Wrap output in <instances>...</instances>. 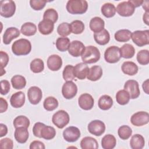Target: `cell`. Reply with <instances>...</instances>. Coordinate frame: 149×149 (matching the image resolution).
I'll list each match as a JSON object with an SVG mask.
<instances>
[{"instance_id": "cell-24", "label": "cell", "mask_w": 149, "mask_h": 149, "mask_svg": "<svg viewBox=\"0 0 149 149\" xmlns=\"http://www.w3.org/2000/svg\"><path fill=\"white\" fill-rule=\"evenodd\" d=\"M121 69L123 73L129 76H134L137 73L139 68L133 62L125 61L122 63Z\"/></svg>"}, {"instance_id": "cell-33", "label": "cell", "mask_w": 149, "mask_h": 149, "mask_svg": "<svg viewBox=\"0 0 149 149\" xmlns=\"http://www.w3.org/2000/svg\"><path fill=\"white\" fill-rule=\"evenodd\" d=\"M37 32L36 25L31 22L24 23L21 27L20 33L26 36H34Z\"/></svg>"}, {"instance_id": "cell-54", "label": "cell", "mask_w": 149, "mask_h": 149, "mask_svg": "<svg viewBox=\"0 0 149 149\" xmlns=\"http://www.w3.org/2000/svg\"><path fill=\"white\" fill-rule=\"evenodd\" d=\"M8 104L7 101L2 97L0 98V113H3L8 109Z\"/></svg>"}, {"instance_id": "cell-27", "label": "cell", "mask_w": 149, "mask_h": 149, "mask_svg": "<svg viewBox=\"0 0 149 149\" xmlns=\"http://www.w3.org/2000/svg\"><path fill=\"white\" fill-rule=\"evenodd\" d=\"M145 145L143 136L140 134L133 135L130 140V146L132 149H142Z\"/></svg>"}, {"instance_id": "cell-14", "label": "cell", "mask_w": 149, "mask_h": 149, "mask_svg": "<svg viewBox=\"0 0 149 149\" xmlns=\"http://www.w3.org/2000/svg\"><path fill=\"white\" fill-rule=\"evenodd\" d=\"M28 100L30 104L33 105L38 104L42 97V93L38 87L31 86L27 91Z\"/></svg>"}, {"instance_id": "cell-58", "label": "cell", "mask_w": 149, "mask_h": 149, "mask_svg": "<svg viewBox=\"0 0 149 149\" xmlns=\"http://www.w3.org/2000/svg\"><path fill=\"white\" fill-rule=\"evenodd\" d=\"M149 12H145L144 14H143V22L144 23L148 26L149 25Z\"/></svg>"}, {"instance_id": "cell-3", "label": "cell", "mask_w": 149, "mask_h": 149, "mask_svg": "<svg viewBox=\"0 0 149 149\" xmlns=\"http://www.w3.org/2000/svg\"><path fill=\"white\" fill-rule=\"evenodd\" d=\"M66 8L70 14L81 15L87 10L88 3L85 0H69Z\"/></svg>"}, {"instance_id": "cell-6", "label": "cell", "mask_w": 149, "mask_h": 149, "mask_svg": "<svg viewBox=\"0 0 149 149\" xmlns=\"http://www.w3.org/2000/svg\"><path fill=\"white\" fill-rule=\"evenodd\" d=\"M16 11V5L12 0H2L0 1V15L9 18L13 16Z\"/></svg>"}, {"instance_id": "cell-44", "label": "cell", "mask_w": 149, "mask_h": 149, "mask_svg": "<svg viewBox=\"0 0 149 149\" xmlns=\"http://www.w3.org/2000/svg\"><path fill=\"white\" fill-rule=\"evenodd\" d=\"M137 61L141 65H147L149 63V51L147 49H142L137 54Z\"/></svg>"}, {"instance_id": "cell-17", "label": "cell", "mask_w": 149, "mask_h": 149, "mask_svg": "<svg viewBox=\"0 0 149 149\" xmlns=\"http://www.w3.org/2000/svg\"><path fill=\"white\" fill-rule=\"evenodd\" d=\"M20 34V31L16 27H10L8 28L3 35V42L5 45L9 44L11 41L18 37Z\"/></svg>"}, {"instance_id": "cell-15", "label": "cell", "mask_w": 149, "mask_h": 149, "mask_svg": "<svg viewBox=\"0 0 149 149\" xmlns=\"http://www.w3.org/2000/svg\"><path fill=\"white\" fill-rule=\"evenodd\" d=\"M78 104L79 107L83 110L88 111L93 108L94 100L91 95L88 93H84L80 95L78 98Z\"/></svg>"}, {"instance_id": "cell-9", "label": "cell", "mask_w": 149, "mask_h": 149, "mask_svg": "<svg viewBox=\"0 0 149 149\" xmlns=\"http://www.w3.org/2000/svg\"><path fill=\"white\" fill-rule=\"evenodd\" d=\"M132 124L135 126H142L149 122V114L147 112L139 111L133 114L130 118Z\"/></svg>"}, {"instance_id": "cell-22", "label": "cell", "mask_w": 149, "mask_h": 149, "mask_svg": "<svg viewBox=\"0 0 149 149\" xmlns=\"http://www.w3.org/2000/svg\"><path fill=\"white\" fill-rule=\"evenodd\" d=\"M94 39L95 42L100 45L107 44L110 40V34L108 31L104 29L102 31L94 34Z\"/></svg>"}, {"instance_id": "cell-57", "label": "cell", "mask_w": 149, "mask_h": 149, "mask_svg": "<svg viewBox=\"0 0 149 149\" xmlns=\"http://www.w3.org/2000/svg\"><path fill=\"white\" fill-rule=\"evenodd\" d=\"M129 1L133 4V5L135 8L142 5V3L143 2V1H140V0H129Z\"/></svg>"}, {"instance_id": "cell-12", "label": "cell", "mask_w": 149, "mask_h": 149, "mask_svg": "<svg viewBox=\"0 0 149 149\" xmlns=\"http://www.w3.org/2000/svg\"><path fill=\"white\" fill-rule=\"evenodd\" d=\"M77 93V87L72 81H67L62 87V94L64 98L69 100L76 96Z\"/></svg>"}, {"instance_id": "cell-48", "label": "cell", "mask_w": 149, "mask_h": 149, "mask_svg": "<svg viewBox=\"0 0 149 149\" xmlns=\"http://www.w3.org/2000/svg\"><path fill=\"white\" fill-rule=\"evenodd\" d=\"M47 3L45 0H30V5L34 10H40L42 9Z\"/></svg>"}, {"instance_id": "cell-41", "label": "cell", "mask_w": 149, "mask_h": 149, "mask_svg": "<svg viewBox=\"0 0 149 149\" xmlns=\"http://www.w3.org/2000/svg\"><path fill=\"white\" fill-rule=\"evenodd\" d=\"M29 119L24 115H19L16 117L13 122V126L16 128L19 127H24L28 128L30 126Z\"/></svg>"}, {"instance_id": "cell-43", "label": "cell", "mask_w": 149, "mask_h": 149, "mask_svg": "<svg viewBox=\"0 0 149 149\" xmlns=\"http://www.w3.org/2000/svg\"><path fill=\"white\" fill-rule=\"evenodd\" d=\"M84 24L80 20H74L70 23L71 31L74 34H79L83 32L84 30Z\"/></svg>"}, {"instance_id": "cell-47", "label": "cell", "mask_w": 149, "mask_h": 149, "mask_svg": "<svg viewBox=\"0 0 149 149\" xmlns=\"http://www.w3.org/2000/svg\"><path fill=\"white\" fill-rule=\"evenodd\" d=\"M58 34L62 37H66L72 33L70 24L67 22H63L59 24L57 27Z\"/></svg>"}, {"instance_id": "cell-49", "label": "cell", "mask_w": 149, "mask_h": 149, "mask_svg": "<svg viewBox=\"0 0 149 149\" xmlns=\"http://www.w3.org/2000/svg\"><path fill=\"white\" fill-rule=\"evenodd\" d=\"M13 143L11 139L6 137L0 140V148L2 149H12Z\"/></svg>"}, {"instance_id": "cell-50", "label": "cell", "mask_w": 149, "mask_h": 149, "mask_svg": "<svg viewBox=\"0 0 149 149\" xmlns=\"http://www.w3.org/2000/svg\"><path fill=\"white\" fill-rule=\"evenodd\" d=\"M1 84V94L2 95H6L10 91V84L8 80H2L0 82Z\"/></svg>"}, {"instance_id": "cell-7", "label": "cell", "mask_w": 149, "mask_h": 149, "mask_svg": "<svg viewBox=\"0 0 149 149\" xmlns=\"http://www.w3.org/2000/svg\"><path fill=\"white\" fill-rule=\"evenodd\" d=\"M120 58V48L117 46H110L105 51L104 59L108 63H115L119 62Z\"/></svg>"}, {"instance_id": "cell-19", "label": "cell", "mask_w": 149, "mask_h": 149, "mask_svg": "<svg viewBox=\"0 0 149 149\" xmlns=\"http://www.w3.org/2000/svg\"><path fill=\"white\" fill-rule=\"evenodd\" d=\"M89 69L87 64L83 62L76 64L75 66H74V74L75 77L79 80L85 79L88 73Z\"/></svg>"}, {"instance_id": "cell-8", "label": "cell", "mask_w": 149, "mask_h": 149, "mask_svg": "<svg viewBox=\"0 0 149 149\" xmlns=\"http://www.w3.org/2000/svg\"><path fill=\"white\" fill-rule=\"evenodd\" d=\"M116 11L121 16L129 17L133 15L134 13L135 8L129 1H123L118 3Z\"/></svg>"}, {"instance_id": "cell-30", "label": "cell", "mask_w": 149, "mask_h": 149, "mask_svg": "<svg viewBox=\"0 0 149 149\" xmlns=\"http://www.w3.org/2000/svg\"><path fill=\"white\" fill-rule=\"evenodd\" d=\"M113 100L108 95H103L100 97L98 101V106L100 109L107 111L113 105Z\"/></svg>"}, {"instance_id": "cell-2", "label": "cell", "mask_w": 149, "mask_h": 149, "mask_svg": "<svg viewBox=\"0 0 149 149\" xmlns=\"http://www.w3.org/2000/svg\"><path fill=\"white\" fill-rule=\"evenodd\" d=\"M101 54L99 49L95 46L88 45L85 47L84 50L81 55V60L86 64L94 63L100 59Z\"/></svg>"}, {"instance_id": "cell-23", "label": "cell", "mask_w": 149, "mask_h": 149, "mask_svg": "<svg viewBox=\"0 0 149 149\" xmlns=\"http://www.w3.org/2000/svg\"><path fill=\"white\" fill-rule=\"evenodd\" d=\"M54 29V23L48 20L43 19L38 24L40 33L43 35H48L52 33Z\"/></svg>"}, {"instance_id": "cell-26", "label": "cell", "mask_w": 149, "mask_h": 149, "mask_svg": "<svg viewBox=\"0 0 149 149\" xmlns=\"http://www.w3.org/2000/svg\"><path fill=\"white\" fill-rule=\"evenodd\" d=\"M103 71L101 66L94 65L89 69L88 73L87 76L88 80L93 81L98 80L102 76Z\"/></svg>"}, {"instance_id": "cell-4", "label": "cell", "mask_w": 149, "mask_h": 149, "mask_svg": "<svg viewBox=\"0 0 149 149\" xmlns=\"http://www.w3.org/2000/svg\"><path fill=\"white\" fill-rule=\"evenodd\" d=\"M131 38L138 47H143L149 44V30H136L132 33Z\"/></svg>"}, {"instance_id": "cell-11", "label": "cell", "mask_w": 149, "mask_h": 149, "mask_svg": "<svg viewBox=\"0 0 149 149\" xmlns=\"http://www.w3.org/2000/svg\"><path fill=\"white\" fill-rule=\"evenodd\" d=\"M124 90L128 92L131 99H136L140 94L139 83L134 80H127L124 84Z\"/></svg>"}, {"instance_id": "cell-28", "label": "cell", "mask_w": 149, "mask_h": 149, "mask_svg": "<svg viewBox=\"0 0 149 149\" xmlns=\"http://www.w3.org/2000/svg\"><path fill=\"white\" fill-rule=\"evenodd\" d=\"M80 144L82 149H97L98 148V143L96 139L90 136L83 138Z\"/></svg>"}, {"instance_id": "cell-45", "label": "cell", "mask_w": 149, "mask_h": 149, "mask_svg": "<svg viewBox=\"0 0 149 149\" xmlns=\"http://www.w3.org/2000/svg\"><path fill=\"white\" fill-rule=\"evenodd\" d=\"M63 79L65 81H72L74 79L75 76L74 74V66L71 65H66L62 72Z\"/></svg>"}, {"instance_id": "cell-42", "label": "cell", "mask_w": 149, "mask_h": 149, "mask_svg": "<svg viewBox=\"0 0 149 149\" xmlns=\"http://www.w3.org/2000/svg\"><path fill=\"white\" fill-rule=\"evenodd\" d=\"M118 134L122 140H127L132 136V129L127 125H122L119 127Z\"/></svg>"}, {"instance_id": "cell-39", "label": "cell", "mask_w": 149, "mask_h": 149, "mask_svg": "<svg viewBox=\"0 0 149 149\" xmlns=\"http://www.w3.org/2000/svg\"><path fill=\"white\" fill-rule=\"evenodd\" d=\"M70 44V40L66 37L58 38L55 42L56 48L61 52H65L68 50Z\"/></svg>"}, {"instance_id": "cell-56", "label": "cell", "mask_w": 149, "mask_h": 149, "mask_svg": "<svg viewBox=\"0 0 149 149\" xmlns=\"http://www.w3.org/2000/svg\"><path fill=\"white\" fill-rule=\"evenodd\" d=\"M142 87L145 93H146L147 94H149V80L148 79L143 83Z\"/></svg>"}, {"instance_id": "cell-18", "label": "cell", "mask_w": 149, "mask_h": 149, "mask_svg": "<svg viewBox=\"0 0 149 149\" xmlns=\"http://www.w3.org/2000/svg\"><path fill=\"white\" fill-rule=\"evenodd\" d=\"M47 66L52 71H58L62 65V59L60 56L56 54L50 55L47 59Z\"/></svg>"}, {"instance_id": "cell-35", "label": "cell", "mask_w": 149, "mask_h": 149, "mask_svg": "<svg viewBox=\"0 0 149 149\" xmlns=\"http://www.w3.org/2000/svg\"><path fill=\"white\" fill-rule=\"evenodd\" d=\"M11 84L13 88L15 89L20 90L25 87L26 85V80L24 76L16 74L12 77Z\"/></svg>"}, {"instance_id": "cell-37", "label": "cell", "mask_w": 149, "mask_h": 149, "mask_svg": "<svg viewBox=\"0 0 149 149\" xmlns=\"http://www.w3.org/2000/svg\"><path fill=\"white\" fill-rule=\"evenodd\" d=\"M59 103L58 100L52 96L47 97L43 102L44 109L48 111H52L58 107Z\"/></svg>"}, {"instance_id": "cell-46", "label": "cell", "mask_w": 149, "mask_h": 149, "mask_svg": "<svg viewBox=\"0 0 149 149\" xmlns=\"http://www.w3.org/2000/svg\"><path fill=\"white\" fill-rule=\"evenodd\" d=\"M58 19V14L56 10L53 8L47 9L44 13L43 19L48 20L55 23L57 22Z\"/></svg>"}, {"instance_id": "cell-13", "label": "cell", "mask_w": 149, "mask_h": 149, "mask_svg": "<svg viewBox=\"0 0 149 149\" xmlns=\"http://www.w3.org/2000/svg\"><path fill=\"white\" fill-rule=\"evenodd\" d=\"M80 137L79 129L75 126H69L63 132V137L68 142L73 143L76 141Z\"/></svg>"}, {"instance_id": "cell-36", "label": "cell", "mask_w": 149, "mask_h": 149, "mask_svg": "<svg viewBox=\"0 0 149 149\" xmlns=\"http://www.w3.org/2000/svg\"><path fill=\"white\" fill-rule=\"evenodd\" d=\"M102 14L107 18H111L116 13V8L113 3L107 2L102 5L101 8Z\"/></svg>"}, {"instance_id": "cell-5", "label": "cell", "mask_w": 149, "mask_h": 149, "mask_svg": "<svg viewBox=\"0 0 149 149\" xmlns=\"http://www.w3.org/2000/svg\"><path fill=\"white\" fill-rule=\"evenodd\" d=\"M70 120L68 113L65 110H59L56 112L52 117V123L59 129H63L66 126Z\"/></svg>"}, {"instance_id": "cell-32", "label": "cell", "mask_w": 149, "mask_h": 149, "mask_svg": "<svg viewBox=\"0 0 149 149\" xmlns=\"http://www.w3.org/2000/svg\"><path fill=\"white\" fill-rule=\"evenodd\" d=\"M41 137L45 140H51L56 135V130L54 127L45 125V124L41 128L40 132Z\"/></svg>"}, {"instance_id": "cell-20", "label": "cell", "mask_w": 149, "mask_h": 149, "mask_svg": "<svg viewBox=\"0 0 149 149\" xmlns=\"http://www.w3.org/2000/svg\"><path fill=\"white\" fill-rule=\"evenodd\" d=\"M25 94L22 91H18L13 94L10 98V103L15 108H21L25 102Z\"/></svg>"}, {"instance_id": "cell-25", "label": "cell", "mask_w": 149, "mask_h": 149, "mask_svg": "<svg viewBox=\"0 0 149 149\" xmlns=\"http://www.w3.org/2000/svg\"><path fill=\"white\" fill-rule=\"evenodd\" d=\"M105 22L104 20L100 17L95 16L92 18L89 23L90 30L95 33H98L104 29Z\"/></svg>"}, {"instance_id": "cell-51", "label": "cell", "mask_w": 149, "mask_h": 149, "mask_svg": "<svg viewBox=\"0 0 149 149\" xmlns=\"http://www.w3.org/2000/svg\"><path fill=\"white\" fill-rule=\"evenodd\" d=\"M44 124L41 122H36L33 127V133L35 137H38V138H41V135H40V132L41 130L42 127L43 126Z\"/></svg>"}, {"instance_id": "cell-55", "label": "cell", "mask_w": 149, "mask_h": 149, "mask_svg": "<svg viewBox=\"0 0 149 149\" xmlns=\"http://www.w3.org/2000/svg\"><path fill=\"white\" fill-rule=\"evenodd\" d=\"M8 133V127L6 125L1 123L0 124V137H2L6 135Z\"/></svg>"}, {"instance_id": "cell-34", "label": "cell", "mask_w": 149, "mask_h": 149, "mask_svg": "<svg viewBox=\"0 0 149 149\" xmlns=\"http://www.w3.org/2000/svg\"><path fill=\"white\" fill-rule=\"evenodd\" d=\"M120 52L121 57L126 59H130L134 55L135 49L132 45L126 43L120 48Z\"/></svg>"}, {"instance_id": "cell-16", "label": "cell", "mask_w": 149, "mask_h": 149, "mask_svg": "<svg viewBox=\"0 0 149 149\" xmlns=\"http://www.w3.org/2000/svg\"><path fill=\"white\" fill-rule=\"evenodd\" d=\"M84 48L85 46L81 41L79 40H73L70 44L68 52L72 56L79 57L82 55Z\"/></svg>"}, {"instance_id": "cell-38", "label": "cell", "mask_w": 149, "mask_h": 149, "mask_svg": "<svg viewBox=\"0 0 149 149\" xmlns=\"http://www.w3.org/2000/svg\"><path fill=\"white\" fill-rule=\"evenodd\" d=\"M130 98L129 94L125 90H120L116 94V100L118 104L125 105L128 104Z\"/></svg>"}, {"instance_id": "cell-10", "label": "cell", "mask_w": 149, "mask_h": 149, "mask_svg": "<svg viewBox=\"0 0 149 149\" xmlns=\"http://www.w3.org/2000/svg\"><path fill=\"white\" fill-rule=\"evenodd\" d=\"M105 125L100 120H93L91 121L87 126L88 132L96 136H100L105 131Z\"/></svg>"}, {"instance_id": "cell-21", "label": "cell", "mask_w": 149, "mask_h": 149, "mask_svg": "<svg viewBox=\"0 0 149 149\" xmlns=\"http://www.w3.org/2000/svg\"><path fill=\"white\" fill-rule=\"evenodd\" d=\"M14 137L16 141L19 143H25L29 137L27 128L24 127H19L16 128L14 133Z\"/></svg>"}, {"instance_id": "cell-59", "label": "cell", "mask_w": 149, "mask_h": 149, "mask_svg": "<svg viewBox=\"0 0 149 149\" xmlns=\"http://www.w3.org/2000/svg\"><path fill=\"white\" fill-rule=\"evenodd\" d=\"M148 1H143V2L142 3V6L146 12H148Z\"/></svg>"}, {"instance_id": "cell-1", "label": "cell", "mask_w": 149, "mask_h": 149, "mask_svg": "<svg viewBox=\"0 0 149 149\" xmlns=\"http://www.w3.org/2000/svg\"><path fill=\"white\" fill-rule=\"evenodd\" d=\"M31 50V44L29 40L26 38L19 39L13 43L12 45V52L17 55H27Z\"/></svg>"}, {"instance_id": "cell-31", "label": "cell", "mask_w": 149, "mask_h": 149, "mask_svg": "<svg viewBox=\"0 0 149 149\" xmlns=\"http://www.w3.org/2000/svg\"><path fill=\"white\" fill-rule=\"evenodd\" d=\"M132 32L128 29H121L117 31L114 34L116 41L120 42H125L129 41L131 38Z\"/></svg>"}, {"instance_id": "cell-52", "label": "cell", "mask_w": 149, "mask_h": 149, "mask_svg": "<svg viewBox=\"0 0 149 149\" xmlns=\"http://www.w3.org/2000/svg\"><path fill=\"white\" fill-rule=\"evenodd\" d=\"M1 55V69L5 68L9 62V56L8 54L3 51L0 52Z\"/></svg>"}, {"instance_id": "cell-40", "label": "cell", "mask_w": 149, "mask_h": 149, "mask_svg": "<svg viewBox=\"0 0 149 149\" xmlns=\"http://www.w3.org/2000/svg\"><path fill=\"white\" fill-rule=\"evenodd\" d=\"M30 70L34 73H38L43 71L44 69V63L40 58L33 59L30 64Z\"/></svg>"}, {"instance_id": "cell-53", "label": "cell", "mask_w": 149, "mask_h": 149, "mask_svg": "<svg viewBox=\"0 0 149 149\" xmlns=\"http://www.w3.org/2000/svg\"><path fill=\"white\" fill-rule=\"evenodd\" d=\"M29 148L30 149H38V148L45 149V146L42 142L38 140H34L30 143Z\"/></svg>"}, {"instance_id": "cell-29", "label": "cell", "mask_w": 149, "mask_h": 149, "mask_svg": "<svg viewBox=\"0 0 149 149\" xmlns=\"http://www.w3.org/2000/svg\"><path fill=\"white\" fill-rule=\"evenodd\" d=\"M116 144L115 137L111 134L105 135L101 140V146L104 149H112Z\"/></svg>"}]
</instances>
